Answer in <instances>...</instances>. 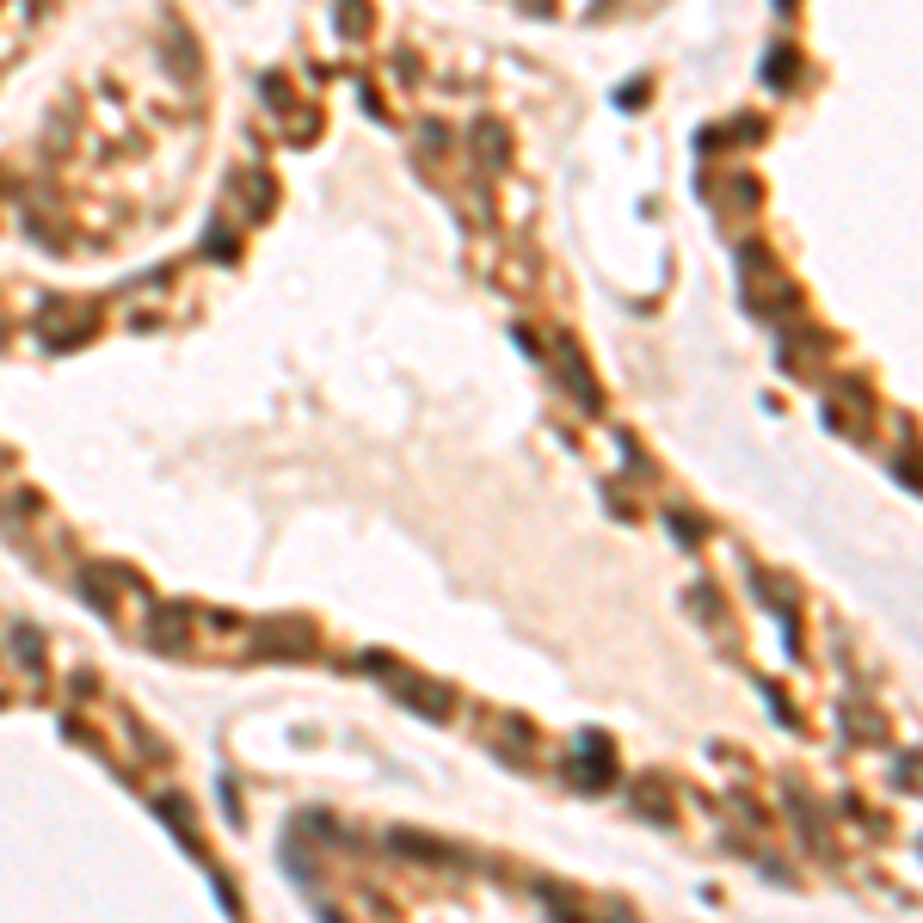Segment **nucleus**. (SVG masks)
<instances>
[{
  "label": "nucleus",
  "instance_id": "nucleus-2",
  "mask_svg": "<svg viewBox=\"0 0 923 923\" xmlns=\"http://www.w3.org/2000/svg\"><path fill=\"white\" fill-rule=\"evenodd\" d=\"M401 702H413V708H419V714L425 720H443V714H450V696H443V689H425V684H413V677H407V684H401Z\"/></svg>",
  "mask_w": 923,
  "mask_h": 923
},
{
  "label": "nucleus",
  "instance_id": "nucleus-1",
  "mask_svg": "<svg viewBox=\"0 0 923 923\" xmlns=\"http://www.w3.org/2000/svg\"><path fill=\"white\" fill-rule=\"evenodd\" d=\"M616 757H610V745H597V739H585V757H579V783L585 788H604V783H610V776H616Z\"/></svg>",
  "mask_w": 923,
  "mask_h": 923
},
{
  "label": "nucleus",
  "instance_id": "nucleus-3",
  "mask_svg": "<svg viewBox=\"0 0 923 923\" xmlns=\"http://www.w3.org/2000/svg\"><path fill=\"white\" fill-rule=\"evenodd\" d=\"M394 849H407V856H431V862H450V849L431 844V837H413V831H394Z\"/></svg>",
  "mask_w": 923,
  "mask_h": 923
}]
</instances>
